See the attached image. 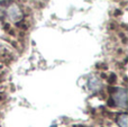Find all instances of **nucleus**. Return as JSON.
<instances>
[{
	"mask_svg": "<svg viewBox=\"0 0 128 127\" xmlns=\"http://www.w3.org/2000/svg\"><path fill=\"white\" fill-rule=\"evenodd\" d=\"M109 94H112V100L115 106H119L122 108L127 107V90L124 88H111Z\"/></svg>",
	"mask_w": 128,
	"mask_h": 127,
	"instance_id": "nucleus-1",
	"label": "nucleus"
},
{
	"mask_svg": "<svg viewBox=\"0 0 128 127\" xmlns=\"http://www.w3.org/2000/svg\"><path fill=\"white\" fill-rule=\"evenodd\" d=\"M0 100H1V96H0Z\"/></svg>",
	"mask_w": 128,
	"mask_h": 127,
	"instance_id": "nucleus-8",
	"label": "nucleus"
},
{
	"mask_svg": "<svg viewBox=\"0 0 128 127\" xmlns=\"http://www.w3.org/2000/svg\"><path fill=\"white\" fill-rule=\"evenodd\" d=\"M117 124L120 127H127V114L126 112L120 114L119 116L117 117Z\"/></svg>",
	"mask_w": 128,
	"mask_h": 127,
	"instance_id": "nucleus-4",
	"label": "nucleus"
},
{
	"mask_svg": "<svg viewBox=\"0 0 128 127\" xmlns=\"http://www.w3.org/2000/svg\"><path fill=\"white\" fill-rule=\"evenodd\" d=\"M51 127H58V126H56V125H52Z\"/></svg>",
	"mask_w": 128,
	"mask_h": 127,
	"instance_id": "nucleus-7",
	"label": "nucleus"
},
{
	"mask_svg": "<svg viewBox=\"0 0 128 127\" xmlns=\"http://www.w3.org/2000/svg\"><path fill=\"white\" fill-rule=\"evenodd\" d=\"M17 27H19V28L24 29V30H26V29H27V26L24 24V22H22V20L20 22H17Z\"/></svg>",
	"mask_w": 128,
	"mask_h": 127,
	"instance_id": "nucleus-6",
	"label": "nucleus"
},
{
	"mask_svg": "<svg viewBox=\"0 0 128 127\" xmlns=\"http://www.w3.org/2000/svg\"><path fill=\"white\" fill-rule=\"evenodd\" d=\"M8 15H9V18L15 22H17L20 17H22V11L19 10L17 6H11L8 10Z\"/></svg>",
	"mask_w": 128,
	"mask_h": 127,
	"instance_id": "nucleus-2",
	"label": "nucleus"
},
{
	"mask_svg": "<svg viewBox=\"0 0 128 127\" xmlns=\"http://www.w3.org/2000/svg\"><path fill=\"white\" fill-rule=\"evenodd\" d=\"M116 81H117V76H116L115 73H110V76H108V82H109V84H115L116 83Z\"/></svg>",
	"mask_w": 128,
	"mask_h": 127,
	"instance_id": "nucleus-5",
	"label": "nucleus"
},
{
	"mask_svg": "<svg viewBox=\"0 0 128 127\" xmlns=\"http://www.w3.org/2000/svg\"><path fill=\"white\" fill-rule=\"evenodd\" d=\"M89 88H90L91 91H97L100 88H102V83L98 80L96 76H92V78L89 79Z\"/></svg>",
	"mask_w": 128,
	"mask_h": 127,
	"instance_id": "nucleus-3",
	"label": "nucleus"
}]
</instances>
